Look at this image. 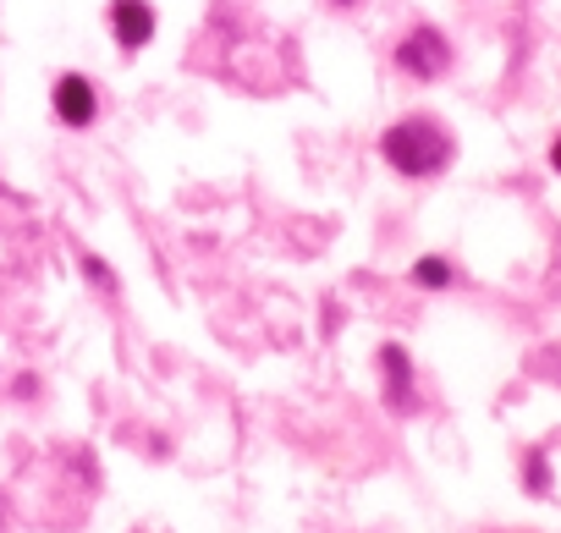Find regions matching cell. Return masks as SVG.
<instances>
[{"mask_svg":"<svg viewBox=\"0 0 561 533\" xmlns=\"http://www.w3.org/2000/svg\"><path fill=\"white\" fill-rule=\"evenodd\" d=\"M380 149H386V160H391L402 176H435V171L451 160V132L435 127V121H424V116H408V121H397V127L380 138Z\"/></svg>","mask_w":561,"mask_h":533,"instance_id":"cell-1","label":"cell"},{"mask_svg":"<svg viewBox=\"0 0 561 533\" xmlns=\"http://www.w3.org/2000/svg\"><path fill=\"white\" fill-rule=\"evenodd\" d=\"M451 61V45L435 34V28H413L402 45H397V67L413 72V78H440Z\"/></svg>","mask_w":561,"mask_h":533,"instance_id":"cell-2","label":"cell"},{"mask_svg":"<svg viewBox=\"0 0 561 533\" xmlns=\"http://www.w3.org/2000/svg\"><path fill=\"white\" fill-rule=\"evenodd\" d=\"M111 34L127 50H144L154 39V12L144 7V0H116V7H111Z\"/></svg>","mask_w":561,"mask_h":533,"instance_id":"cell-3","label":"cell"},{"mask_svg":"<svg viewBox=\"0 0 561 533\" xmlns=\"http://www.w3.org/2000/svg\"><path fill=\"white\" fill-rule=\"evenodd\" d=\"M94 111H100V105H94V83H89V78L72 72V78L56 83V116H61L67 127H89Z\"/></svg>","mask_w":561,"mask_h":533,"instance_id":"cell-4","label":"cell"},{"mask_svg":"<svg viewBox=\"0 0 561 533\" xmlns=\"http://www.w3.org/2000/svg\"><path fill=\"white\" fill-rule=\"evenodd\" d=\"M380 363H386V385H391V396L408 407V352H402V347H386Z\"/></svg>","mask_w":561,"mask_h":533,"instance_id":"cell-5","label":"cell"},{"mask_svg":"<svg viewBox=\"0 0 561 533\" xmlns=\"http://www.w3.org/2000/svg\"><path fill=\"white\" fill-rule=\"evenodd\" d=\"M413 281H419V287H446V281H451V264H446V258H419Z\"/></svg>","mask_w":561,"mask_h":533,"instance_id":"cell-6","label":"cell"},{"mask_svg":"<svg viewBox=\"0 0 561 533\" xmlns=\"http://www.w3.org/2000/svg\"><path fill=\"white\" fill-rule=\"evenodd\" d=\"M550 165H556V171H561V138H556V149H550Z\"/></svg>","mask_w":561,"mask_h":533,"instance_id":"cell-7","label":"cell"},{"mask_svg":"<svg viewBox=\"0 0 561 533\" xmlns=\"http://www.w3.org/2000/svg\"><path fill=\"white\" fill-rule=\"evenodd\" d=\"M336 7H353V0H336Z\"/></svg>","mask_w":561,"mask_h":533,"instance_id":"cell-8","label":"cell"}]
</instances>
